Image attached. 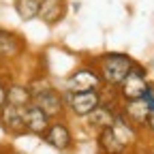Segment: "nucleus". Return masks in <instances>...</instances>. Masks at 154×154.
Here are the masks:
<instances>
[{
    "instance_id": "obj_17",
    "label": "nucleus",
    "mask_w": 154,
    "mask_h": 154,
    "mask_svg": "<svg viewBox=\"0 0 154 154\" xmlns=\"http://www.w3.org/2000/svg\"><path fill=\"white\" fill-rule=\"evenodd\" d=\"M5 103H7V82L0 77V109L5 107Z\"/></svg>"
},
{
    "instance_id": "obj_7",
    "label": "nucleus",
    "mask_w": 154,
    "mask_h": 154,
    "mask_svg": "<svg viewBox=\"0 0 154 154\" xmlns=\"http://www.w3.org/2000/svg\"><path fill=\"white\" fill-rule=\"evenodd\" d=\"M43 139L58 152H66L71 146H73V135H71V128L66 126V122L62 120H54L49 122L45 135H43Z\"/></svg>"
},
{
    "instance_id": "obj_18",
    "label": "nucleus",
    "mask_w": 154,
    "mask_h": 154,
    "mask_svg": "<svg viewBox=\"0 0 154 154\" xmlns=\"http://www.w3.org/2000/svg\"><path fill=\"white\" fill-rule=\"evenodd\" d=\"M146 126L150 128V133L154 135V109L150 111V116H148V122H146Z\"/></svg>"
},
{
    "instance_id": "obj_5",
    "label": "nucleus",
    "mask_w": 154,
    "mask_h": 154,
    "mask_svg": "<svg viewBox=\"0 0 154 154\" xmlns=\"http://www.w3.org/2000/svg\"><path fill=\"white\" fill-rule=\"evenodd\" d=\"M101 86H103V79H101L99 71H94V69H90V66H84V69H79V71H75V73L69 77V82H66L69 92L101 90Z\"/></svg>"
},
{
    "instance_id": "obj_1",
    "label": "nucleus",
    "mask_w": 154,
    "mask_h": 154,
    "mask_svg": "<svg viewBox=\"0 0 154 154\" xmlns=\"http://www.w3.org/2000/svg\"><path fill=\"white\" fill-rule=\"evenodd\" d=\"M133 66V58H128L126 54H105L99 58V75L109 88H118Z\"/></svg>"
},
{
    "instance_id": "obj_8",
    "label": "nucleus",
    "mask_w": 154,
    "mask_h": 154,
    "mask_svg": "<svg viewBox=\"0 0 154 154\" xmlns=\"http://www.w3.org/2000/svg\"><path fill=\"white\" fill-rule=\"evenodd\" d=\"M24 120H26V133L36 135V137H43L45 131H47V126H49V122H51L49 116L38 107V105H34V103H30L26 107Z\"/></svg>"
},
{
    "instance_id": "obj_11",
    "label": "nucleus",
    "mask_w": 154,
    "mask_h": 154,
    "mask_svg": "<svg viewBox=\"0 0 154 154\" xmlns=\"http://www.w3.org/2000/svg\"><path fill=\"white\" fill-rule=\"evenodd\" d=\"M66 11V0H38V19L45 24L60 22Z\"/></svg>"
},
{
    "instance_id": "obj_15",
    "label": "nucleus",
    "mask_w": 154,
    "mask_h": 154,
    "mask_svg": "<svg viewBox=\"0 0 154 154\" xmlns=\"http://www.w3.org/2000/svg\"><path fill=\"white\" fill-rule=\"evenodd\" d=\"M15 11L22 22L36 19L38 17V0H15Z\"/></svg>"
},
{
    "instance_id": "obj_16",
    "label": "nucleus",
    "mask_w": 154,
    "mask_h": 154,
    "mask_svg": "<svg viewBox=\"0 0 154 154\" xmlns=\"http://www.w3.org/2000/svg\"><path fill=\"white\" fill-rule=\"evenodd\" d=\"M143 101L148 103L150 109H154V86H148V90H146V94H143Z\"/></svg>"
},
{
    "instance_id": "obj_19",
    "label": "nucleus",
    "mask_w": 154,
    "mask_h": 154,
    "mask_svg": "<svg viewBox=\"0 0 154 154\" xmlns=\"http://www.w3.org/2000/svg\"><path fill=\"white\" fill-rule=\"evenodd\" d=\"M11 154H26V152H19V150H15V152H11Z\"/></svg>"
},
{
    "instance_id": "obj_20",
    "label": "nucleus",
    "mask_w": 154,
    "mask_h": 154,
    "mask_svg": "<svg viewBox=\"0 0 154 154\" xmlns=\"http://www.w3.org/2000/svg\"><path fill=\"white\" fill-rule=\"evenodd\" d=\"M13 2H15V0H13Z\"/></svg>"
},
{
    "instance_id": "obj_9",
    "label": "nucleus",
    "mask_w": 154,
    "mask_h": 154,
    "mask_svg": "<svg viewBox=\"0 0 154 154\" xmlns=\"http://www.w3.org/2000/svg\"><path fill=\"white\" fill-rule=\"evenodd\" d=\"M150 111H152V109L148 107V103H146L143 99L124 101V105H122V109H120V113L124 116L131 124H135V126H146Z\"/></svg>"
},
{
    "instance_id": "obj_10",
    "label": "nucleus",
    "mask_w": 154,
    "mask_h": 154,
    "mask_svg": "<svg viewBox=\"0 0 154 154\" xmlns=\"http://www.w3.org/2000/svg\"><path fill=\"white\" fill-rule=\"evenodd\" d=\"M24 49V41L22 36L7 30V28H0V58L2 60H9V58H17Z\"/></svg>"
},
{
    "instance_id": "obj_12",
    "label": "nucleus",
    "mask_w": 154,
    "mask_h": 154,
    "mask_svg": "<svg viewBox=\"0 0 154 154\" xmlns=\"http://www.w3.org/2000/svg\"><path fill=\"white\" fill-rule=\"evenodd\" d=\"M99 148L103 154H124L126 152V143L113 133L111 126L107 128H99Z\"/></svg>"
},
{
    "instance_id": "obj_3",
    "label": "nucleus",
    "mask_w": 154,
    "mask_h": 154,
    "mask_svg": "<svg viewBox=\"0 0 154 154\" xmlns=\"http://www.w3.org/2000/svg\"><path fill=\"white\" fill-rule=\"evenodd\" d=\"M66 103L71 107V111L79 118H86V116L96 109L103 99H101V92L99 90H82V92H69L66 94Z\"/></svg>"
},
{
    "instance_id": "obj_13",
    "label": "nucleus",
    "mask_w": 154,
    "mask_h": 154,
    "mask_svg": "<svg viewBox=\"0 0 154 154\" xmlns=\"http://www.w3.org/2000/svg\"><path fill=\"white\" fill-rule=\"evenodd\" d=\"M116 116H118V111H116L109 103H101L96 109H92L86 118H88V122H90L92 126H96V128H107V126L113 124Z\"/></svg>"
},
{
    "instance_id": "obj_2",
    "label": "nucleus",
    "mask_w": 154,
    "mask_h": 154,
    "mask_svg": "<svg viewBox=\"0 0 154 154\" xmlns=\"http://www.w3.org/2000/svg\"><path fill=\"white\" fill-rule=\"evenodd\" d=\"M148 86H150V82L146 77V71L135 64L128 71V75L122 79V84L118 86V90H120L122 101H133V99H143Z\"/></svg>"
},
{
    "instance_id": "obj_6",
    "label": "nucleus",
    "mask_w": 154,
    "mask_h": 154,
    "mask_svg": "<svg viewBox=\"0 0 154 154\" xmlns=\"http://www.w3.org/2000/svg\"><path fill=\"white\" fill-rule=\"evenodd\" d=\"M26 107H17L11 103H5V107L0 109V124L9 135H22L26 133Z\"/></svg>"
},
{
    "instance_id": "obj_14",
    "label": "nucleus",
    "mask_w": 154,
    "mask_h": 154,
    "mask_svg": "<svg viewBox=\"0 0 154 154\" xmlns=\"http://www.w3.org/2000/svg\"><path fill=\"white\" fill-rule=\"evenodd\" d=\"M7 103L17 107H28L32 103V92L24 84H7Z\"/></svg>"
},
{
    "instance_id": "obj_4",
    "label": "nucleus",
    "mask_w": 154,
    "mask_h": 154,
    "mask_svg": "<svg viewBox=\"0 0 154 154\" xmlns=\"http://www.w3.org/2000/svg\"><path fill=\"white\" fill-rule=\"evenodd\" d=\"M32 103L41 107L49 118H60L64 113V96L56 88H43L38 92H32Z\"/></svg>"
}]
</instances>
